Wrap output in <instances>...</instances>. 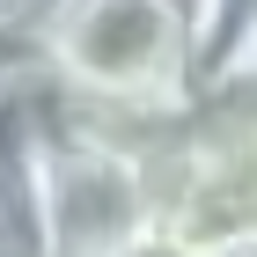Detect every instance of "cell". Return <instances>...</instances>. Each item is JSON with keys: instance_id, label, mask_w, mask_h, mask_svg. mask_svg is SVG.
<instances>
[{"instance_id": "obj_1", "label": "cell", "mask_w": 257, "mask_h": 257, "mask_svg": "<svg viewBox=\"0 0 257 257\" xmlns=\"http://www.w3.org/2000/svg\"><path fill=\"white\" fill-rule=\"evenodd\" d=\"M30 169H37L44 257H133L147 242L140 155L59 125L44 88H30Z\"/></svg>"}, {"instance_id": "obj_2", "label": "cell", "mask_w": 257, "mask_h": 257, "mask_svg": "<svg viewBox=\"0 0 257 257\" xmlns=\"http://www.w3.org/2000/svg\"><path fill=\"white\" fill-rule=\"evenodd\" d=\"M22 88H37V52H30V37H22V30H8V22H0V103H15Z\"/></svg>"}, {"instance_id": "obj_3", "label": "cell", "mask_w": 257, "mask_h": 257, "mask_svg": "<svg viewBox=\"0 0 257 257\" xmlns=\"http://www.w3.org/2000/svg\"><path fill=\"white\" fill-rule=\"evenodd\" d=\"M44 8H52V0H0V22H8V30H22V37H30V30H37V15Z\"/></svg>"}, {"instance_id": "obj_4", "label": "cell", "mask_w": 257, "mask_h": 257, "mask_svg": "<svg viewBox=\"0 0 257 257\" xmlns=\"http://www.w3.org/2000/svg\"><path fill=\"white\" fill-rule=\"evenodd\" d=\"M133 257H177V250H162V242H140V250Z\"/></svg>"}, {"instance_id": "obj_5", "label": "cell", "mask_w": 257, "mask_h": 257, "mask_svg": "<svg viewBox=\"0 0 257 257\" xmlns=\"http://www.w3.org/2000/svg\"><path fill=\"white\" fill-rule=\"evenodd\" d=\"M169 8H177V15H184V22H191V15H198V0H169Z\"/></svg>"}]
</instances>
